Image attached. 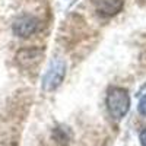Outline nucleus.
Instances as JSON below:
<instances>
[{"mask_svg":"<svg viewBox=\"0 0 146 146\" xmlns=\"http://www.w3.org/2000/svg\"><path fill=\"white\" fill-rule=\"evenodd\" d=\"M107 110L114 120H121L130 110V96L124 88H111L107 94Z\"/></svg>","mask_w":146,"mask_h":146,"instance_id":"1","label":"nucleus"},{"mask_svg":"<svg viewBox=\"0 0 146 146\" xmlns=\"http://www.w3.org/2000/svg\"><path fill=\"white\" fill-rule=\"evenodd\" d=\"M66 76V63L62 58L53 60L50 67H48L45 76L42 79V88L45 91H54L57 89Z\"/></svg>","mask_w":146,"mask_h":146,"instance_id":"2","label":"nucleus"},{"mask_svg":"<svg viewBox=\"0 0 146 146\" xmlns=\"http://www.w3.org/2000/svg\"><path fill=\"white\" fill-rule=\"evenodd\" d=\"M40 28V21L35 16L31 15H22L19 18L15 19L13 22V34L16 36H21V38H28V36L34 35Z\"/></svg>","mask_w":146,"mask_h":146,"instance_id":"3","label":"nucleus"},{"mask_svg":"<svg viewBox=\"0 0 146 146\" xmlns=\"http://www.w3.org/2000/svg\"><path fill=\"white\" fill-rule=\"evenodd\" d=\"M44 57V51L40 48H23L16 54V60L22 67L36 66Z\"/></svg>","mask_w":146,"mask_h":146,"instance_id":"4","label":"nucleus"},{"mask_svg":"<svg viewBox=\"0 0 146 146\" xmlns=\"http://www.w3.org/2000/svg\"><path fill=\"white\" fill-rule=\"evenodd\" d=\"M95 10L102 16H114L121 12L124 0H94Z\"/></svg>","mask_w":146,"mask_h":146,"instance_id":"5","label":"nucleus"},{"mask_svg":"<svg viewBox=\"0 0 146 146\" xmlns=\"http://www.w3.org/2000/svg\"><path fill=\"white\" fill-rule=\"evenodd\" d=\"M137 110H139V113H140L142 115L146 117V95H143L142 98H140L139 105H137Z\"/></svg>","mask_w":146,"mask_h":146,"instance_id":"6","label":"nucleus"},{"mask_svg":"<svg viewBox=\"0 0 146 146\" xmlns=\"http://www.w3.org/2000/svg\"><path fill=\"white\" fill-rule=\"evenodd\" d=\"M139 140H140L142 146H146V127L140 131V135H139Z\"/></svg>","mask_w":146,"mask_h":146,"instance_id":"7","label":"nucleus"}]
</instances>
